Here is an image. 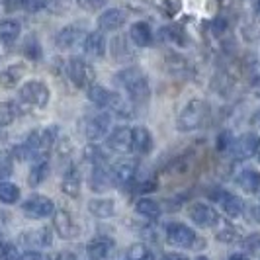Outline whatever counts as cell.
<instances>
[{"instance_id":"12","label":"cell","mask_w":260,"mask_h":260,"mask_svg":"<svg viewBox=\"0 0 260 260\" xmlns=\"http://www.w3.org/2000/svg\"><path fill=\"white\" fill-rule=\"evenodd\" d=\"M108 149L114 153H129L131 151V127L119 125L108 133Z\"/></svg>"},{"instance_id":"34","label":"cell","mask_w":260,"mask_h":260,"mask_svg":"<svg viewBox=\"0 0 260 260\" xmlns=\"http://www.w3.org/2000/svg\"><path fill=\"white\" fill-rule=\"evenodd\" d=\"M125 260H153V250L143 243H135L125 250Z\"/></svg>"},{"instance_id":"10","label":"cell","mask_w":260,"mask_h":260,"mask_svg":"<svg viewBox=\"0 0 260 260\" xmlns=\"http://www.w3.org/2000/svg\"><path fill=\"white\" fill-rule=\"evenodd\" d=\"M20 245L27 248H47L53 243V231L51 227H39V229H29L26 233L20 235Z\"/></svg>"},{"instance_id":"17","label":"cell","mask_w":260,"mask_h":260,"mask_svg":"<svg viewBox=\"0 0 260 260\" xmlns=\"http://www.w3.org/2000/svg\"><path fill=\"white\" fill-rule=\"evenodd\" d=\"M151 149H153L151 131L143 125L131 127V151L137 153V155H147V153H151Z\"/></svg>"},{"instance_id":"43","label":"cell","mask_w":260,"mask_h":260,"mask_svg":"<svg viewBox=\"0 0 260 260\" xmlns=\"http://www.w3.org/2000/svg\"><path fill=\"white\" fill-rule=\"evenodd\" d=\"M160 260H190V258L186 254H182V252H167V254L160 256Z\"/></svg>"},{"instance_id":"21","label":"cell","mask_w":260,"mask_h":260,"mask_svg":"<svg viewBox=\"0 0 260 260\" xmlns=\"http://www.w3.org/2000/svg\"><path fill=\"white\" fill-rule=\"evenodd\" d=\"M114 250V241L110 237H94L90 243L86 245V252L90 260H104L110 256Z\"/></svg>"},{"instance_id":"28","label":"cell","mask_w":260,"mask_h":260,"mask_svg":"<svg viewBox=\"0 0 260 260\" xmlns=\"http://www.w3.org/2000/svg\"><path fill=\"white\" fill-rule=\"evenodd\" d=\"M61 188L69 198H78L80 196V174L77 169H69L63 176Z\"/></svg>"},{"instance_id":"16","label":"cell","mask_w":260,"mask_h":260,"mask_svg":"<svg viewBox=\"0 0 260 260\" xmlns=\"http://www.w3.org/2000/svg\"><path fill=\"white\" fill-rule=\"evenodd\" d=\"M219 204H221V209L225 211V215L229 219H237L245 213V202L239 198V196L231 194V192H217V198H215Z\"/></svg>"},{"instance_id":"7","label":"cell","mask_w":260,"mask_h":260,"mask_svg":"<svg viewBox=\"0 0 260 260\" xmlns=\"http://www.w3.org/2000/svg\"><path fill=\"white\" fill-rule=\"evenodd\" d=\"M22 213L29 219H45L55 213V204L47 196L34 194L22 204Z\"/></svg>"},{"instance_id":"26","label":"cell","mask_w":260,"mask_h":260,"mask_svg":"<svg viewBox=\"0 0 260 260\" xmlns=\"http://www.w3.org/2000/svg\"><path fill=\"white\" fill-rule=\"evenodd\" d=\"M135 209H137V213L141 215V217H145V219H151V221H155V219H158L160 217V206H158V202L156 200H153V198H141L137 204H135Z\"/></svg>"},{"instance_id":"50","label":"cell","mask_w":260,"mask_h":260,"mask_svg":"<svg viewBox=\"0 0 260 260\" xmlns=\"http://www.w3.org/2000/svg\"><path fill=\"white\" fill-rule=\"evenodd\" d=\"M4 243H6V241H4V237H2V235H0V247H2V245H4Z\"/></svg>"},{"instance_id":"15","label":"cell","mask_w":260,"mask_h":260,"mask_svg":"<svg viewBox=\"0 0 260 260\" xmlns=\"http://www.w3.org/2000/svg\"><path fill=\"white\" fill-rule=\"evenodd\" d=\"M112 170V180H114V186H129L131 182H135V176H137V165L133 160H121L117 162Z\"/></svg>"},{"instance_id":"30","label":"cell","mask_w":260,"mask_h":260,"mask_svg":"<svg viewBox=\"0 0 260 260\" xmlns=\"http://www.w3.org/2000/svg\"><path fill=\"white\" fill-rule=\"evenodd\" d=\"M84 158L90 162L92 169H94V167H106V162H108V155L104 153V149L96 143L88 145V147L84 149Z\"/></svg>"},{"instance_id":"52","label":"cell","mask_w":260,"mask_h":260,"mask_svg":"<svg viewBox=\"0 0 260 260\" xmlns=\"http://www.w3.org/2000/svg\"><path fill=\"white\" fill-rule=\"evenodd\" d=\"M256 155H258V160H260V147H258V153H256Z\"/></svg>"},{"instance_id":"44","label":"cell","mask_w":260,"mask_h":260,"mask_svg":"<svg viewBox=\"0 0 260 260\" xmlns=\"http://www.w3.org/2000/svg\"><path fill=\"white\" fill-rule=\"evenodd\" d=\"M22 6V0H4V8L8 10V12H14L16 8H20Z\"/></svg>"},{"instance_id":"4","label":"cell","mask_w":260,"mask_h":260,"mask_svg":"<svg viewBox=\"0 0 260 260\" xmlns=\"http://www.w3.org/2000/svg\"><path fill=\"white\" fill-rule=\"evenodd\" d=\"M67 75L71 78V82L80 90H88L94 84V78H96L94 67L82 57H73L67 63Z\"/></svg>"},{"instance_id":"14","label":"cell","mask_w":260,"mask_h":260,"mask_svg":"<svg viewBox=\"0 0 260 260\" xmlns=\"http://www.w3.org/2000/svg\"><path fill=\"white\" fill-rule=\"evenodd\" d=\"M82 51L88 59H102L106 53V38L104 34L98 31H90L82 39Z\"/></svg>"},{"instance_id":"38","label":"cell","mask_w":260,"mask_h":260,"mask_svg":"<svg viewBox=\"0 0 260 260\" xmlns=\"http://www.w3.org/2000/svg\"><path fill=\"white\" fill-rule=\"evenodd\" d=\"M0 260H20V252H18L16 245L4 243L0 247Z\"/></svg>"},{"instance_id":"20","label":"cell","mask_w":260,"mask_h":260,"mask_svg":"<svg viewBox=\"0 0 260 260\" xmlns=\"http://www.w3.org/2000/svg\"><path fill=\"white\" fill-rule=\"evenodd\" d=\"M114 186L112 180V170L108 167H94L90 174V188L96 194H104Z\"/></svg>"},{"instance_id":"22","label":"cell","mask_w":260,"mask_h":260,"mask_svg":"<svg viewBox=\"0 0 260 260\" xmlns=\"http://www.w3.org/2000/svg\"><path fill=\"white\" fill-rule=\"evenodd\" d=\"M237 182H239V186H241L245 192H248V194L260 196V172L258 170L245 169L239 174Z\"/></svg>"},{"instance_id":"19","label":"cell","mask_w":260,"mask_h":260,"mask_svg":"<svg viewBox=\"0 0 260 260\" xmlns=\"http://www.w3.org/2000/svg\"><path fill=\"white\" fill-rule=\"evenodd\" d=\"M84 29L80 27V24H73V26H65L59 34H57V38H55V45L59 47V49H71V47H75L78 41H82L84 39Z\"/></svg>"},{"instance_id":"23","label":"cell","mask_w":260,"mask_h":260,"mask_svg":"<svg viewBox=\"0 0 260 260\" xmlns=\"http://www.w3.org/2000/svg\"><path fill=\"white\" fill-rule=\"evenodd\" d=\"M131 41L137 45V47H149L153 43V31H151V26L147 22H135L131 26Z\"/></svg>"},{"instance_id":"33","label":"cell","mask_w":260,"mask_h":260,"mask_svg":"<svg viewBox=\"0 0 260 260\" xmlns=\"http://www.w3.org/2000/svg\"><path fill=\"white\" fill-rule=\"evenodd\" d=\"M20 112H22V108L16 102H2L0 104V123L10 125L12 121H16V117L20 116Z\"/></svg>"},{"instance_id":"32","label":"cell","mask_w":260,"mask_h":260,"mask_svg":"<svg viewBox=\"0 0 260 260\" xmlns=\"http://www.w3.org/2000/svg\"><path fill=\"white\" fill-rule=\"evenodd\" d=\"M18 200H20V188L8 180H0V202L12 206Z\"/></svg>"},{"instance_id":"47","label":"cell","mask_w":260,"mask_h":260,"mask_svg":"<svg viewBox=\"0 0 260 260\" xmlns=\"http://www.w3.org/2000/svg\"><path fill=\"white\" fill-rule=\"evenodd\" d=\"M229 260H250V258H248L245 252H235V254L229 256Z\"/></svg>"},{"instance_id":"31","label":"cell","mask_w":260,"mask_h":260,"mask_svg":"<svg viewBox=\"0 0 260 260\" xmlns=\"http://www.w3.org/2000/svg\"><path fill=\"white\" fill-rule=\"evenodd\" d=\"M20 31H22V27L14 20L0 22V41H4V43H14L16 39L20 38Z\"/></svg>"},{"instance_id":"11","label":"cell","mask_w":260,"mask_h":260,"mask_svg":"<svg viewBox=\"0 0 260 260\" xmlns=\"http://www.w3.org/2000/svg\"><path fill=\"white\" fill-rule=\"evenodd\" d=\"M260 147V137L254 135V133H245L243 137L235 139L233 145H231V153H233L237 158L245 160V158H250L258 153Z\"/></svg>"},{"instance_id":"40","label":"cell","mask_w":260,"mask_h":260,"mask_svg":"<svg viewBox=\"0 0 260 260\" xmlns=\"http://www.w3.org/2000/svg\"><path fill=\"white\" fill-rule=\"evenodd\" d=\"M77 4L86 12H96V10L104 8L106 0H77Z\"/></svg>"},{"instance_id":"27","label":"cell","mask_w":260,"mask_h":260,"mask_svg":"<svg viewBox=\"0 0 260 260\" xmlns=\"http://www.w3.org/2000/svg\"><path fill=\"white\" fill-rule=\"evenodd\" d=\"M213 231H215V237L221 241V243H235L237 239H239V231H237V227H233L231 223L227 221L225 217H219L217 223L211 227Z\"/></svg>"},{"instance_id":"53","label":"cell","mask_w":260,"mask_h":260,"mask_svg":"<svg viewBox=\"0 0 260 260\" xmlns=\"http://www.w3.org/2000/svg\"><path fill=\"white\" fill-rule=\"evenodd\" d=\"M0 135H2V133H0Z\"/></svg>"},{"instance_id":"6","label":"cell","mask_w":260,"mask_h":260,"mask_svg":"<svg viewBox=\"0 0 260 260\" xmlns=\"http://www.w3.org/2000/svg\"><path fill=\"white\" fill-rule=\"evenodd\" d=\"M110 127H112V119H110V114L104 112V110L100 114L86 116L82 119V123H80L82 135L88 141H100V139H104L106 135L110 133Z\"/></svg>"},{"instance_id":"48","label":"cell","mask_w":260,"mask_h":260,"mask_svg":"<svg viewBox=\"0 0 260 260\" xmlns=\"http://www.w3.org/2000/svg\"><path fill=\"white\" fill-rule=\"evenodd\" d=\"M254 219H256V221H260V206H258V208H254Z\"/></svg>"},{"instance_id":"46","label":"cell","mask_w":260,"mask_h":260,"mask_svg":"<svg viewBox=\"0 0 260 260\" xmlns=\"http://www.w3.org/2000/svg\"><path fill=\"white\" fill-rule=\"evenodd\" d=\"M57 260H77V256H75L73 252H61V254L57 256Z\"/></svg>"},{"instance_id":"36","label":"cell","mask_w":260,"mask_h":260,"mask_svg":"<svg viewBox=\"0 0 260 260\" xmlns=\"http://www.w3.org/2000/svg\"><path fill=\"white\" fill-rule=\"evenodd\" d=\"M24 55H26L27 59H31V61H38L39 57H41V47H39L38 39L29 38L24 43Z\"/></svg>"},{"instance_id":"51","label":"cell","mask_w":260,"mask_h":260,"mask_svg":"<svg viewBox=\"0 0 260 260\" xmlns=\"http://www.w3.org/2000/svg\"><path fill=\"white\" fill-rule=\"evenodd\" d=\"M198 260H208L206 256H198Z\"/></svg>"},{"instance_id":"41","label":"cell","mask_w":260,"mask_h":260,"mask_svg":"<svg viewBox=\"0 0 260 260\" xmlns=\"http://www.w3.org/2000/svg\"><path fill=\"white\" fill-rule=\"evenodd\" d=\"M250 86H252V94L260 98V63L254 65L252 75H250Z\"/></svg>"},{"instance_id":"3","label":"cell","mask_w":260,"mask_h":260,"mask_svg":"<svg viewBox=\"0 0 260 260\" xmlns=\"http://www.w3.org/2000/svg\"><path fill=\"white\" fill-rule=\"evenodd\" d=\"M20 106L26 110H43L49 104V88L41 80H27L20 88Z\"/></svg>"},{"instance_id":"49","label":"cell","mask_w":260,"mask_h":260,"mask_svg":"<svg viewBox=\"0 0 260 260\" xmlns=\"http://www.w3.org/2000/svg\"><path fill=\"white\" fill-rule=\"evenodd\" d=\"M254 10H256V14L260 16V0H256V2H254Z\"/></svg>"},{"instance_id":"37","label":"cell","mask_w":260,"mask_h":260,"mask_svg":"<svg viewBox=\"0 0 260 260\" xmlns=\"http://www.w3.org/2000/svg\"><path fill=\"white\" fill-rule=\"evenodd\" d=\"M243 248L250 252V254H256L260 252V233H252L243 239Z\"/></svg>"},{"instance_id":"1","label":"cell","mask_w":260,"mask_h":260,"mask_svg":"<svg viewBox=\"0 0 260 260\" xmlns=\"http://www.w3.org/2000/svg\"><path fill=\"white\" fill-rule=\"evenodd\" d=\"M114 82L119 88H123L131 104H145L151 98V84L141 69H135V67L121 69L114 77Z\"/></svg>"},{"instance_id":"18","label":"cell","mask_w":260,"mask_h":260,"mask_svg":"<svg viewBox=\"0 0 260 260\" xmlns=\"http://www.w3.org/2000/svg\"><path fill=\"white\" fill-rule=\"evenodd\" d=\"M127 22V12L121 8H110L98 18V27L100 31H116Z\"/></svg>"},{"instance_id":"29","label":"cell","mask_w":260,"mask_h":260,"mask_svg":"<svg viewBox=\"0 0 260 260\" xmlns=\"http://www.w3.org/2000/svg\"><path fill=\"white\" fill-rule=\"evenodd\" d=\"M24 77V65H10L0 73V86L2 88H14Z\"/></svg>"},{"instance_id":"39","label":"cell","mask_w":260,"mask_h":260,"mask_svg":"<svg viewBox=\"0 0 260 260\" xmlns=\"http://www.w3.org/2000/svg\"><path fill=\"white\" fill-rule=\"evenodd\" d=\"M47 6V0H22V8L29 14L41 12Z\"/></svg>"},{"instance_id":"13","label":"cell","mask_w":260,"mask_h":260,"mask_svg":"<svg viewBox=\"0 0 260 260\" xmlns=\"http://www.w3.org/2000/svg\"><path fill=\"white\" fill-rule=\"evenodd\" d=\"M188 213H190V219L196 223V225H200V227H213L217 219H219V215L215 213V209H211L208 204H202V202H196L190 206L188 209Z\"/></svg>"},{"instance_id":"35","label":"cell","mask_w":260,"mask_h":260,"mask_svg":"<svg viewBox=\"0 0 260 260\" xmlns=\"http://www.w3.org/2000/svg\"><path fill=\"white\" fill-rule=\"evenodd\" d=\"M14 170V158L10 151H0V180H6Z\"/></svg>"},{"instance_id":"8","label":"cell","mask_w":260,"mask_h":260,"mask_svg":"<svg viewBox=\"0 0 260 260\" xmlns=\"http://www.w3.org/2000/svg\"><path fill=\"white\" fill-rule=\"evenodd\" d=\"M165 231H167V239H169L172 245H176V247L192 248L196 245V241H198L194 229H190L188 225H184L180 221L169 223Z\"/></svg>"},{"instance_id":"24","label":"cell","mask_w":260,"mask_h":260,"mask_svg":"<svg viewBox=\"0 0 260 260\" xmlns=\"http://www.w3.org/2000/svg\"><path fill=\"white\" fill-rule=\"evenodd\" d=\"M47 176H49V160L47 158H38V160H34V167L29 169L27 184L36 188L41 182H45Z\"/></svg>"},{"instance_id":"25","label":"cell","mask_w":260,"mask_h":260,"mask_svg":"<svg viewBox=\"0 0 260 260\" xmlns=\"http://www.w3.org/2000/svg\"><path fill=\"white\" fill-rule=\"evenodd\" d=\"M88 211H90L94 217L98 219H108L116 213V204L108 198H100V200H92L88 204Z\"/></svg>"},{"instance_id":"5","label":"cell","mask_w":260,"mask_h":260,"mask_svg":"<svg viewBox=\"0 0 260 260\" xmlns=\"http://www.w3.org/2000/svg\"><path fill=\"white\" fill-rule=\"evenodd\" d=\"M206 112H208V106L202 100H192L184 106V110L180 112V116L176 119V127L178 131H194L202 125V121L206 119Z\"/></svg>"},{"instance_id":"45","label":"cell","mask_w":260,"mask_h":260,"mask_svg":"<svg viewBox=\"0 0 260 260\" xmlns=\"http://www.w3.org/2000/svg\"><path fill=\"white\" fill-rule=\"evenodd\" d=\"M8 221H10V213L0 209V229H2V227H4V225H6Z\"/></svg>"},{"instance_id":"9","label":"cell","mask_w":260,"mask_h":260,"mask_svg":"<svg viewBox=\"0 0 260 260\" xmlns=\"http://www.w3.org/2000/svg\"><path fill=\"white\" fill-rule=\"evenodd\" d=\"M53 229L57 231V235L61 239H77L80 235V229H78L77 221L73 219V215L67 211V209H57L53 213Z\"/></svg>"},{"instance_id":"42","label":"cell","mask_w":260,"mask_h":260,"mask_svg":"<svg viewBox=\"0 0 260 260\" xmlns=\"http://www.w3.org/2000/svg\"><path fill=\"white\" fill-rule=\"evenodd\" d=\"M20 260H51V258L45 256V254H41V252H38V250H27V252H24V254L20 256Z\"/></svg>"},{"instance_id":"2","label":"cell","mask_w":260,"mask_h":260,"mask_svg":"<svg viewBox=\"0 0 260 260\" xmlns=\"http://www.w3.org/2000/svg\"><path fill=\"white\" fill-rule=\"evenodd\" d=\"M86 92H88V100L92 104H96L108 114H116V116H129L131 114V104L117 92L104 88L100 84H92Z\"/></svg>"}]
</instances>
